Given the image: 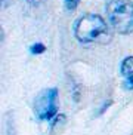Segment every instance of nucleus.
Masks as SVG:
<instances>
[{"mask_svg": "<svg viewBox=\"0 0 133 135\" xmlns=\"http://www.w3.org/2000/svg\"><path fill=\"white\" fill-rule=\"evenodd\" d=\"M74 36L78 43H106L111 40L110 28L105 20L98 13H86L74 24Z\"/></svg>", "mask_w": 133, "mask_h": 135, "instance_id": "nucleus-1", "label": "nucleus"}, {"mask_svg": "<svg viewBox=\"0 0 133 135\" xmlns=\"http://www.w3.org/2000/svg\"><path fill=\"white\" fill-rule=\"evenodd\" d=\"M105 12L108 22L118 34L133 33V2L132 0H106Z\"/></svg>", "mask_w": 133, "mask_h": 135, "instance_id": "nucleus-2", "label": "nucleus"}, {"mask_svg": "<svg viewBox=\"0 0 133 135\" xmlns=\"http://www.w3.org/2000/svg\"><path fill=\"white\" fill-rule=\"evenodd\" d=\"M34 113L39 120H53L58 116V89L49 88L39 94L34 101Z\"/></svg>", "mask_w": 133, "mask_h": 135, "instance_id": "nucleus-3", "label": "nucleus"}, {"mask_svg": "<svg viewBox=\"0 0 133 135\" xmlns=\"http://www.w3.org/2000/svg\"><path fill=\"white\" fill-rule=\"evenodd\" d=\"M120 73H121L124 77L133 76V56H126L124 60L121 61V65H120Z\"/></svg>", "mask_w": 133, "mask_h": 135, "instance_id": "nucleus-4", "label": "nucleus"}, {"mask_svg": "<svg viewBox=\"0 0 133 135\" xmlns=\"http://www.w3.org/2000/svg\"><path fill=\"white\" fill-rule=\"evenodd\" d=\"M30 52H31V55H40V54L46 52V46L43 43H34L30 46Z\"/></svg>", "mask_w": 133, "mask_h": 135, "instance_id": "nucleus-5", "label": "nucleus"}, {"mask_svg": "<svg viewBox=\"0 0 133 135\" xmlns=\"http://www.w3.org/2000/svg\"><path fill=\"white\" fill-rule=\"evenodd\" d=\"M78 3H80V0H64L65 9H66V11H70V12H73V11L77 9Z\"/></svg>", "mask_w": 133, "mask_h": 135, "instance_id": "nucleus-6", "label": "nucleus"}, {"mask_svg": "<svg viewBox=\"0 0 133 135\" xmlns=\"http://www.w3.org/2000/svg\"><path fill=\"white\" fill-rule=\"evenodd\" d=\"M123 88L126 91H133V76L126 77V80L123 82Z\"/></svg>", "mask_w": 133, "mask_h": 135, "instance_id": "nucleus-7", "label": "nucleus"}, {"mask_svg": "<svg viewBox=\"0 0 133 135\" xmlns=\"http://www.w3.org/2000/svg\"><path fill=\"white\" fill-rule=\"evenodd\" d=\"M111 104H112V101H111V99H110V101H106V103L104 104V105H102V107H101V110H99L98 113H96V114H98V116H101L102 113H105V110H106V108H108V107H110Z\"/></svg>", "mask_w": 133, "mask_h": 135, "instance_id": "nucleus-8", "label": "nucleus"}, {"mask_svg": "<svg viewBox=\"0 0 133 135\" xmlns=\"http://www.w3.org/2000/svg\"><path fill=\"white\" fill-rule=\"evenodd\" d=\"M0 2H2V8H9L13 0H0Z\"/></svg>", "mask_w": 133, "mask_h": 135, "instance_id": "nucleus-9", "label": "nucleus"}]
</instances>
